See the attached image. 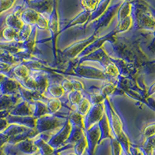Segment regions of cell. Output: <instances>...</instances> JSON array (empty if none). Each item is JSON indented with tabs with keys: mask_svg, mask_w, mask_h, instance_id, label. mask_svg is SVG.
<instances>
[{
	"mask_svg": "<svg viewBox=\"0 0 155 155\" xmlns=\"http://www.w3.org/2000/svg\"><path fill=\"white\" fill-rule=\"evenodd\" d=\"M90 109H91V104L89 101L86 99H83L78 104L77 113L80 115H85L88 113V112H89Z\"/></svg>",
	"mask_w": 155,
	"mask_h": 155,
	"instance_id": "cell-1",
	"label": "cell"
},
{
	"mask_svg": "<svg viewBox=\"0 0 155 155\" xmlns=\"http://www.w3.org/2000/svg\"><path fill=\"white\" fill-rule=\"evenodd\" d=\"M23 17H24V19L27 21V23L33 24V23H37V19H39L40 16L36 11L30 9V10H27L25 12Z\"/></svg>",
	"mask_w": 155,
	"mask_h": 155,
	"instance_id": "cell-2",
	"label": "cell"
},
{
	"mask_svg": "<svg viewBox=\"0 0 155 155\" xmlns=\"http://www.w3.org/2000/svg\"><path fill=\"white\" fill-rule=\"evenodd\" d=\"M64 90L59 85H51L49 88V92L54 97L62 96L64 94Z\"/></svg>",
	"mask_w": 155,
	"mask_h": 155,
	"instance_id": "cell-3",
	"label": "cell"
},
{
	"mask_svg": "<svg viewBox=\"0 0 155 155\" xmlns=\"http://www.w3.org/2000/svg\"><path fill=\"white\" fill-rule=\"evenodd\" d=\"M86 145L87 142L85 138H81L75 146V151L77 153V155H81L84 153Z\"/></svg>",
	"mask_w": 155,
	"mask_h": 155,
	"instance_id": "cell-4",
	"label": "cell"
},
{
	"mask_svg": "<svg viewBox=\"0 0 155 155\" xmlns=\"http://www.w3.org/2000/svg\"><path fill=\"white\" fill-rule=\"evenodd\" d=\"M61 107L60 101L58 100V99H51L48 103V109H49L51 113H55Z\"/></svg>",
	"mask_w": 155,
	"mask_h": 155,
	"instance_id": "cell-5",
	"label": "cell"
},
{
	"mask_svg": "<svg viewBox=\"0 0 155 155\" xmlns=\"http://www.w3.org/2000/svg\"><path fill=\"white\" fill-rule=\"evenodd\" d=\"M69 99L72 104L78 105L81 100V95L79 91H74L70 93Z\"/></svg>",
	"mask_w": 155,
	"mask_h": 155,
	"instance_id": "cell-6",
	"label": "cell"
},
{
	"mask_svg": "<svg viewBox=\"0 0 155 155\" xmlns=\"http://www.w3.org/2000/svg\"><path fill=\"white\" fill-rule=\"evenodd\" d=\"M81 3L84 5V7L86 9L87 11H92L95 9L96 5H98V2H93V1H85L81 2Z\"/></svg>",
	"mask_w": 155,
	"mask_h": 155,
	"instance_id": "cell-7",
	"label": "cell"
},
{
	"mask_svg": "<svg viewBox=\"0 0 155 155\" xmlns=\"http://www.w3.org/2000/svg\"><path fill=\"white\" fill-rule=\"evenodd\" d=\"M36 23H37V26L41 29H46L48 26V20H47L45 18L41 17V16L39 17V19H37V21Z\"/></svg>",
	"mask_w": 155,
	"mask_h": 155,
	"instance_id": "cell-8",
	"label": "cell"
},
{
	"mask_svg": "<svg viewBox=\"0 0 155 155\" xmlns=\"http://www.w3.org/2000/svg\"><path fill=\"white\" fill-rule=\"evenodd\" d=\"M106 72H107L109 75H111V76L116 75V74L118 73L117 69H116V68L115 67L113 64H109V65L106 67Z\"/></svg>",
	"mask_w": 155,
	"mask_h": 155,
	"instance_id": "cell-9",
	"label": "cell"
},
{
	"mask_svg": "<svg viewBox=\"0 0 155 155\" xmlns=\"http://www.w3.org/2000/svg\"><path fill=\"white\" fill-rule=\"evenodd\" d=\"M71 119H72L73 122L76 125H78V124H82V118H81V115L78 114V113H74L71 116Z\"/></svg>",
	"mask_w": 155,
	"mask_h": 155,
	"instance_id": "cell-10",
	"label": "cell"
},
{
	"mask_svg": "<svg viewBox=\"0 0 155 155\" xmlns=\"http://www.w3.org/2000/svg\"><path fill=\"white\" fill-rule=\"evenodd\" d=\"M113 90H114V86L111 85V84H108V85H106V86H104V88H102V94L109 95V94H111L113 92Z\"/></svg>",
	"mask_w": 155,
	"mask_h": 155,
	"instance_id": "cell-11",
	"label": "cell"
},
{
	"mask_svg": "<svg viewBox=\"0 0 155 155\" xmlns=\"http://www.w3.org/2000/svg\"><path fill=\"white\" fill-rule=\"evenodd\" d=\"M62 88H63L64 90H66L68 92H71L73 89L71 82L70 81H68V80H65V81H64L63 84H62Z\"/></svg>",
	"mask_w": 155,
	"mask_h": 155,
	"instance_id": "cell-12",
	"label": "cell"
},
{
	"mask_svg": "<svg viewBox=\"0 0 155 155\" xmlns=\"http://www.w3.org/2000/svg\"><path fill=\"white\" fill-rule=\"evenodd\" d=\"M71 82L73 88H74L75 91H80V90L83 89V85L80 81H76V80H72V81H71Z\"/></svg>",
	"mask_w": 155,
	"mask_h": 155,
	"instance_id": "cell-13",
	"label": "cell"
},
{
	"mask_svg": "<svg viewBox=\"0 0 155 155\" xmlns=\"http://www.w3.org/2000/svg\"><path fill=\"white\" fill-rule=\"evenodd\" d=\"M72 155H76V154H72Z\"/></svg>",
	"mask_w": 155,
	"mask_h": 155,
	"instance_id": "cell-14",
	"label": "cell"
}]
</instances>
